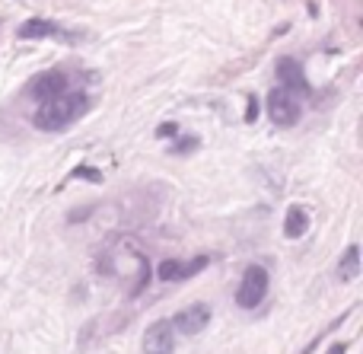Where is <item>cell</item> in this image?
Wrapping results in <instances>:
<instances>
[{
	"label": "cell",
	"mask_w": 363,
	"mask_h": 354,
	"mask_svg": "<svg viewBox=\"0 0 363 354\" xmlns=\"http://www.w3.org/2000/svg\"><path fill=\"white\" fill-rule=\"evenodd\" d=\"M83 112H86V93H61L38 106L32 125H35L38 131H61V128H67L74 118H80Z\"/></svg>",
	"instance_id": "1"
},
{
	"label": "cell",
	"mask_w": 363,
	"mask_h": 354,
	"mask_svg": "<svg viewBox=\"0 0 363 354\" xmlns=\"http://www.w3.org/2000/svg\"><path fill=\"white\" fill-rule=\"evenodd\" d=\"M264 297H268V268L249 265L236 287V304L242 306V310H255V306H262Z\"/></svg>",
	"instance_id": "2"
},
{
	"label": "cell",
	"mask_w": 363,
	"mask_h": 354,
	"mask_svg": "<svg viewBox=\"0 0 363 354\" xmlns=\"http://www.w3.org/2000/svg\"><path fill=\"white\" fill-rule=\"evenodd\" d=\"M300 115H303V106L294 93H287V89H281V87L268 93V118L274 121V125L290 128L300 121Z\"/></svg>",
	"instance_id": "3"
},
{
	"label": "cell",
	"mask_w": 363,
	"mask_h": 354,
	"mask_svg": "<svg viewBox=\"0 0 363 354\" xmlns=\"http://www.w3.org/2000/svg\"><path fill=\"white\" fill-rule=\"evenodd\" d=\"M176 351V329L169 319H157L144 332V354H172Z\"/></svg>",
	"instance_id": "4"
},
{
	"label": "cell",
	"mask_w": 363,
	"mask_h": 354,
	"mask_svg": "<svg viewBox=\"0 0 363 354\" xmlns=\"http://www.w3.org/2000/svg\"><path fill=\"white\" fill-rule=\"evenodd\" d=\"M207 323H211V306L207 304H191V306H185V310L176 313L172 329L182 332V336H198Z\"/></svg>",
	"instance_id": "5"
},
{
	"label": "cell",
	"mask_w": 363,
	"mask_h": 354,
	"mask_svg": "<svg viewBox=\"0 0 363 354\" xmlns=\"http://www.w3.org/2000/svg\"><path fill=\"white\" fill-rule=\"evenodd\" d=\"M29 93H32V99L48 102V99H55V96L67 93V77H64L61 70H48V74H38L35 80H32Z\"/></svg>",
	"instance_id": "6"
},
{
	"label": "cell",
	"mask_w": 363,
	"mask_h": 354,
	"mask_svg": "<svg viewBox=\"0 0 363 354\" xmlns=\"http://www.w3.org/2000/svg\"><path fill=\"white\" fill-rule=\"evenodd\" d=\"M277 80L284 83L281 89H287V93H309L306 74H303L300 61H294V57H281L277 61Z\"/></svg>",
	"instance_id": "7"
},
{
	"label": "cell",
	"mask_w": 363,
	"mask_h": 354,
	"mask_svg": "<svg viewBox=\"0 0 363 354\" xmlns=\"http://www.w3.org/2000/svg\"><path fill=\"white\" fill-rule=\"evenodd\" d=\"M207 265V259L204 255H198L194 262H179V259H166V262H160V268H157V278L160 281H179V278H191L194 272H201V268Z\"/></svg>",
	"instance_id": "8"
},
{
	"label": "cell",
	"mask_w": 363,
	"mask_h": 354,
	"mask_svg": "<svg viewBox=\"0 0 363 354\" xmlns=\"http://www.w3.org/2000/svg\"><path fill=\"white\" fill-rule=\"evenodd\" d=\"M306 230H309L306 208H300V204L287 208V217H284V236H287V240H300V236H306Z\"/></svg>",
	"instance_id": "9"
},
{
	"label": "cell",
	"mask_w": 363,
	"mask_h": 354,
	"mask_svg": "<svg viewBox=\"0 0 363 354\" xmlns=\"http://www.w3.org/2000/svg\"><path fill=\"white\" fill-rule=\"evenodd\" d=\"M16 35L19 38H48V35H61V29L51 19H29V23L19 26Z\"/></svg>",
	"instance_id": "10"
},
{
	"label": "cell",
	"mask_w": 363,
	"mask_h": 354,
	"mask_svg": "<svg viewBox=\"0 0 363 354\" xmlns=\"http://www.w3.org/2000/svg\"><path fill=\"white\" fill-rule=\"evenodd\" d=\"M357 275H360V246H347L345 255L338 259V278L354 281Z\"/></svg>",
	"instance_id": "11"
},
{
	"label": "cell",
	"mask_w": 363,
	"mask_h": 354,
	"mask_svg": "<svg viewBox=\"0 0 363 354\" xmlns=\"http://www.w3.org/2000/svg\"><path fill=\"white\" fill-rule=\"evenodd\" d=\"M74 176L77 179H89V182H102V172L96 170V166H77Z\"/></svg>",
	"instance_id": "12"
},
{
	"label": "cell",
	"mask_w": 363,
	"mask_h": 354,
	"mask_svg": "<svg viewBox=\"0 0 363 354\" xmlns=\"http://www.w3.org/2000/svg\"><path fill=\"white\" fill-rule=\"evenodd\" d=\"M172 134H176V125H172V121H169V125H160L157 128V138H172Z\"/></svg>",
	"instance_id": "13"
},
{
	"label": "cell",
	"mask_w": 363,
	"mask_h": 354,
	"mask_svg": "<svg viewBox=\"0 0 363 354\" xmlns=\"http://www.w3.org/2000/svg\"><path fill=\"white\" fill-rule=\"evenodd\" d=\"M255 109H258V106H255V99H249V115H245V118H249V121L255 118Z\"/></svg>",
	"instance_id": "14"
},
{
	"label": "cell",
	"mask_w": 363,
	"mask_h": 354,
	"mask_svg": "<svg viewBox=\"0 0 363 354\" xmlns=\"http://www.w3.org/2000/svg\"><path fill=\"white\" fill-rule=\"evenodd\" d=\"M347 345H332V354H345Z\"/></svg>",
	"instance_id": "15"
}]
</instances>
